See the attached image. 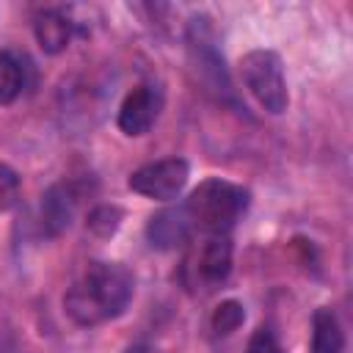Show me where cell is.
Returning <instances> with one entry per match:
<instances>
[{"label": "cell", "instance_id": "8992f818", "mask_svg": "<svg viewBox=\"0 0 353 353\" xmlns=\"http://www.w3.org/2000/svg\"><path fill=\"white\" fill-rule=\"evenodd\" d=\"M74 204H77V193L72 190V185H52L44 196H41V207H39V221H41V232L47 237L61 234L63 229H69L72 215H74Z\"/></svg>", "mask_w": 353, "mask_h": 353}, {"label": "cell", "instance_id": "9a60e30c", "mask_svg": "<svg viewBox=\"0 0 353 353\" xmlns=\"http://www.w3.org/2000/svg\"><path fill=\"white\" fill-rule=\"evenodd\" d=\"M245 353H284V350H281L276 334H273L268 325H262V328H256V331L251 334Z\"/></svg>", "mask_w": 353, "mask_h": 353}, {"label": "cell", "instance_id": "7a4b0ae2", "mask_svg": "<svg viewBox=\"0 0 353 353\" xmlns=\"http://www.w3.org/2000/svg\"><path fill=\"white\" fill-rule=\"evenodd\" d=\"M185 215L190 223L210 234H226L240 215L248 210V190L229 179H204L185 201Z\"/></svg>", "mask_w": 353, "mask_h": 353}, {"label": "cell", "instance_id": "8fae6325", "mask_svg": "<svg viewBox=\"0 0 353 353\" xmlns=\"http://www.w3.org/2000/svg\"><path fill=\"white\" fill-rule=\"evenodd\" d=\"M22 66H19V61L11 55V52H6V50H0V105H11L17 97H19V91H22Z\"/></svg>", "mask_w": 353, "mask_h": 353}, {"label": "cell", "instance_id": "3957f363", "mask_svg": "<svg viewBox=\"0 0 353 353\" xmlns=\"http://www.w3.org/2000/svg\"><path fill=\"white\" fill-rule=\"evenodd\" d=\"M240 77L248 88V94L268 110V113H281L287 110V83H284V69L281 58L273 50H251L240 58Z\"/></svg>", "mask_w": 353, "mask_h": 353}, {"label": "cell", "instance_id": "5bb4252c", "mask_svg": "<svg viewBox=\"0 0 353 353\" xmlns=\"http://www.w3.org/2000/svg\"><path fill=\"white\" fill-rule=\"evenodd\" d=\"M19 193H22L19 174L11 165L0 163V212H8L11 207H17Z\"/></svg>", "mask_w": 353, "mask_h": 353}, {"label": "cell", "instance_id": "4fadbf2b", "mask_svg": "<svg viewBox=\"0 0 353 353\" xmlns=\"http://www.w3.org/2000/svg\"><path fill=\"white\" fill-rule=\"evenodd\" d=\"M243 320H245L243 303H240V301H223V303L215 306L210 323H212V331H215L218 336H226V334L237 331V328L243 325Z\"/></svg>", "mask_w": 353, "mask_h": 353}, {"label": "cell", "instance_id": "30bf717a", "mask_svg": "<svg viewBox=\"0 0 353 353\" xmlns=\"http://www.w3.org/2000/svg\"><path fill=\"white\" fill-rule=\"evenodd\" d=\"M312 353H345V334L331 309H317L312 317Z\"/></svg>", "mask_w": 353, "mask_h": 353}, {"label": "cell", "instance_id": "52a82bcc", "mask_svg": "<svg viewBox=\"0 0 353 353\" xmlns=\"http://www.w3.org/2000/svg\"><path fill=\"white\" fill-rule=\"evenodd\" d=\"M232 270V240L229 234H207L196 254V273L204 284H221Z\"/></svg>", "mask_w": 353, "mask_h": 353}, {"label": "cell", "instance_id": "ba28073f", "mask_svg": "<svg viewBox=\"0 0 353 353\" xmlns=\"http://www.w3.org/2000/svg\"><path fill=\"white\" fill-rule=\"evenodd\" d=\"M188 232H190V221H188V215H185L182 207L179 210H163V212L152 215L149 223H146V237L157 248H174V245H179L188 237Z\"/></svg>", "mask_w": 353, "mask_h": 353}, {"label": "cell", "instance_id": "5b68a950", "mask_svg": "<svg viewBox=\"0 0 353 353\" xmlns=\"http://www.w3.org/2000/svg\"><path fill=\"white\" fill-rule=\"evenodd\" d=\"M160 110H163V91L157 85H138L124 97L116 124L124 135L135 138L152 130Z\"/></svg>", "mask_w": 353, "mask_h": 353}, {"label": "cell", "instance_id": "9c48e42d", "mask_svg": "<svg viewBox=\"0 0 353 353\" xmlns=\"http://www.w3.org/2000/svg\"><path fill=\"white\" fill-rule=\"evenodd\" d=\"M33 33H36L39 47L47 55H58L66 50L69 39H72V22L61 11H41L33 22Z\"/></svg>", "mask_w": 353, "mask_h": 353}, {"label": "cell", "instance_id": "7c38bea8", "mask_svg": "<svg viewBox=\"0 0 353 353\" xmlns=\"http://www.w3.org/2000/svg\"><path fill=\"white\" fill-rule=\"evenodd\" d=\"M119 226H121V210L116 207V204H99V207H94L91 212H88V218H85V229L91 232V234H97V237H113L116 232H119Z\"/></svg>", "mask_w": 353, "mask_h": 353}, {"label": "cell", "instance_id": "277c9868", "mask_svg": "<svg viewBox=\"0 0 353 353\" xmlns=\"http://www.w3.org/2000/svg\"><path fill=\"white\" fill-rule=\"evenodd\" d=\"M188 176H190V165L185 157H165V160H154V163L135 168L127 185L132 193L143 199L171 201L182 193V188L188 185Z\"/></svg>", "mask_w": 353, "mask_h": 353}, {"label": "cell", "instance_id": "6da1fadb", "mask_svg": "<svg viewBox=\"0 0 353 353\" xmlns=\"http://www.w3.org/2000/svg\"><path fill=\"white\" fill-rule=\"evenodd\" d=\"M135 279L121 262H88L63 295V312L77 325H102L132 301Z\"/></svg>", "mask_w": 353, "mask_h": 353}]
</instances>
